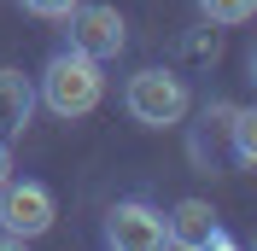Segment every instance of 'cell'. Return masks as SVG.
I'll list each match as a JSON object with an SVG mask.
<instances>
[{"instance_id":"obj_1","label":"cell","mask_w":257,"mask_h":251,"mask_svg":"<svg viewBox=\"0 0 257 251\" xmlns=\"http://www.w3.org/2000/svg\"><path fill=\"white\" fill-rule=\"evenodd\" d=\"M99 94H105V76H99V59H88V53L64 47L47 59V70H41V99H47L53 117H88V111L99 105Z\"/></svg>"},{"instance_id":"obj_2","label":"cell","mask_w":257,"mask_h":251,"mask_svg":"<svg viewBox=\"0 0 257 251\" xmlns=\"http://www.w3.org/2000/svg\"><path fill=\"white\" fill-rule=\"evenodd\" d=\"M123 105H128V117H135V123L170 129V123H181V117H187L193 94H187V82H181L176 70H158V64H152V70H135V76H128Z\"/></svg>"},{"instance_id":"obj_3","label":"cell","mask_w":257,"mask_h":251,"mask_svg":"<svg viewBox=\"0 0 257 251\" xmlns=\"http://www.w3.org/2000/svg\"><path fill=\"white\" fill-rule=\"evenodd\" d=\"M53 193L41 187V181H0V234L12 239V245H24V239H41L53 228Z\"/></svg>"},{"instance_id":"obj_4","label":"cell","mask_w":257,"mask_h":251,"mask_svg":"<svg viewBox=\"0 0 257 251\" xmlns=\"http://www.w3.org/2000/svg\"><path fill=\"white\" fill-rule=\"evenodd\" d=\"M64 18H70V47L88 53V59H99V64L117 59L123 41H128V24H123L117 6H99V0H94V6H82V0H76Z\"/></svg>"},{"instance_id":"obj_5","label":"cell","mask_w":257,"mask_h":251,"mask_svg":"<svg viewBox=\"0 0 257 251\" xmlns=\"http://www.w3.org/2000/svg\"><path fill=\"white\" fill-rule=\"evenodd\" d=\"M105 245L117 251H158L170 245V228H164V210L146 199H123L105 210Z\"/></svg>"},{"instance_id":"obj_6","label":"cell","mask_w":257,"mask_h":251,"mask_svg":"<svg viewBox=\"0 0 257 251\" xmlns=\"http://www.w3.org/2000/svg\"><path fill=\"white\" fill-rule=\"evenodd\" d=\"M164 228H170V245H187V251H205V245H228L222 222H216V210H210L205 199H181L170 216H164Z\"/></svg>"},{"instance_id":"obj_7","label":"cell","mask_w":257,"mask_h":251,"mask_svg":"<svg viewBox=\"0 0 257 251\" xmlns=\"http://www.w3.org/2000/svg\"><path fill=\"white\" fill-rule=\"evenodd\" d=\"M35 117V88L24 70H0V141H12V135H24Z\"/></svg>"},{"instance_id":"obj_8","label":"cell","mask_w":257,"mask_h":251,"mask_svg":"<svg viewBox=\"0 0 257 251\" xmlns=\"http://www.w3.org/2000/svg\"><path fill=\"white\" fill-rule=\"evenodd\" d=\"M228 135H234V170H257V111L234 105Z\"/></svg>"},{"instance_id":"obj_9","label":"cell","mask_w":257,"mask_h":251,"mask_svg":"<svg viewBox=\"0 0 257 251\" xmlns=\"http://www.w3.org/2000/svg\"><path fill=\"white\" fill-rule=\"evenodd\" d=\"M199 12H205L210 24H245V18L257 12V0H199Z\"/></svg>"},{"instance_id":"obj_10","label":"cell","mask_w":257,"mask_h":251,"mask_svg":"<svg viewBox=\"0 0 257 251\" xmlns=\"http://www.w3.org/2000/svg\"><path fill=\"white\" fill-rule=\"evenodd\" d=\"M216 53H222L216 30H199V35H187V59H193V64H216Z\"/></svg>"},{"instance_id":"obj_11","label":"cell","mask_w":257,"mask_h":251,"mask_svg":"<svg viewBox=\"0 0 257 251\" xmlns=\"http://www.w3.org/2000/svg\"><path fill=\"white\" fill-rule=\"evenodd\" d=\"M24 6H30L35 18H64L70 6H76V0H24Z\"/></svg>"},{"instance_id":"obj_12","label":"cell","mask_w":257,"mask_h":251,"mask_svg":"<svg viewBox=\"0 0 257 251\" xmlns=\"http://www.w3.org/2000/svg\"><path fill=\"white\" fill-rule=\"evenodd\" d=\"M6 175H12V146L0 141V181H6Z\"/></svg>"}]
</instances>
